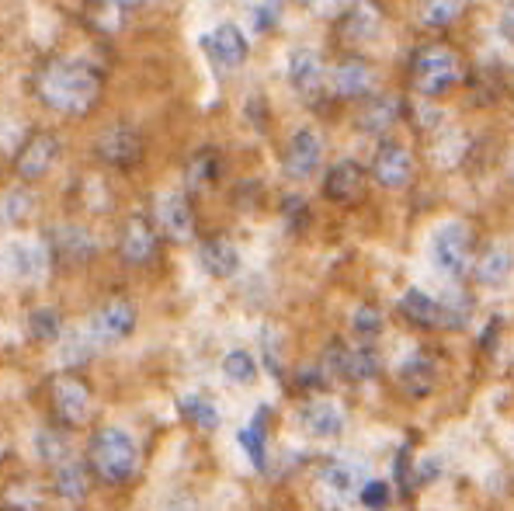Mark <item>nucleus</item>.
I'll return each mask as SVG.
<instances>
[{
    "instance_id": "1",
    "label": "nucleus",
    "mask_w": 514,
    "mask_h": 511,
    "mask_svg": "<svg viewBox=\"0 0 514 511\" xmlns=\"http://www.w3.org/2000/svg\"><path fill=\"white\" fill-rule=\"evenodd\" d=\"M35 94L60 115H87L101 98V73L77 56H53L35 73Z\"/></svg>"
},
{
    "instance_id": "2",
    "label": "nucleus",
    "mask_w": 514,
    "mask_h": 511,
    "mask_svg": "<svg viewBox=\"0 0 514 511\" xmlns=\"http://www.w3.org/2000/svg\"><path fill=\"white\" fill-rule=\"evenodd\" d=\"M139 466L136 442L122 428H101L91 438V470L105 484H126Z\"/></svg>"
},
{
    "instance_id": "3",
    "label": "nucleus",
    "mask_w": 514,
    "mask_h": 511,
    "mask_svg": "<svg viewBox=\"0 0 514 511\" xmlns=\"http://www.w3.org/2000/svg\"><path fill=\"white\" fill-rule=\"evenodd\" d=\"M410 80H414V87L424 98H438V94H445L462 80V63L449 46H424L414 53Z\"/></svg>"
},
{
    "instance_id": "4",
    "label": "nucleus",
    "mask_w": 514,
    "mask_h": 511,
    "mask_svg": "<svg viewBox=\"0 0 514 511\" xmlns=\"http://www.w3.org/2000/svg\"><path fill=\"white\" fill-rule=\"evenodd\" d=\"M94 157L105 167H115V171H132V167L143 164V136L136 133L126 122H115L94 143Z\"/></svg>"
},
{
    "instance_id": "5",
    "label": "nucleus",
    "mask_w": 514,
    "mask_h": 511,
    "mask_svg": "<svg viewBox=\"0 0 514 511\" xmlns=\"http://www.w3.org/2000/svg\"><path fill=\"white\" fill-rule=\"evenodd\" d=\"M327 372H337V376L351 379V383H365L379 372V355L369 341H362L358 348H344V345H330L327 348V362H323Z\"/></svg>"
},
{
    "instance_id": "6",
    "label": "nucleus",
    "mask_w": 514,
    "mask_h": 511,
    "mask_svg": "<svg viewBox=\"0 0 514 511\" xmlns=\"http://www.w3.org/2000/svg\"><path fill=\"white\" fill-rule=\"evenodd\" d=\"M469 251H473V233L466 223H449L438 230L435 237V265L449 272L452 279L466 275L469 268Z\"/></svg>"
},
{
    "instance_id": "7",
    "label": "nucleus",
    "mask_w": 514,
    "mask_h": 511,
    "mask_svg": "<svg viewBox=\"0 0 514 511\" xmlns=\"http://www.w3.org/2000/svg\"><path fill=\"white\" fill-rule=\"evenodd\" d=\"M56 153H60V140L53 133H32L14 153V171L25 181H35L56 164Z\"/></svg>"
},
{
    "instance_id": "8",
    "label": "nucleus",
    "mask_w": 514,
    "mask_h": 511,
    "mask_svg": "<svg viewBox=\"0 0 514 511\" xmlns=\"http://www.w3.org/2000/svg\"><path fill=\"white\" fill-rule=\"evenodd\" d=\"M157 226L164 230L167 240L188 244L195 237V213L181 192H167L157 199Z\"/></svg>"
},
{
    "instance_id": "9",
    "label": "nucleus",
    "mask_w": 514,
    "mask_h": 511,
    "mask_svg": "<svg viewBox=\"0 0 514 511\" xmlns=\"http://www.w3.org/2000/svg\"><path fill=\"white\" fill-rule=\"evenodd\" d=\"M87 407H91V390L80 376H63L53 379V411L60 414L66 425H80L87 418Z\"/></svg>"
},
{
    "instance_id": "10",
    "label": "nucleus",
    "mask_w": 514,
    "mask_h": 511,
    "mask_svg": "<svg viewBox=\"0 0 514 511\" xmlns=\"http://www.w3.org/2000/svg\"><path fill=\"white\" fill-rule=\"evenodd\" d=\"M119 254L126 265H150V261L157 258V230H153L150 219L132 216L129 223L122 226Z\"/></svg>"
},
{
    "instance_id": "11",
    "label": "nucleus",
    "mask_w": 514,
    "mask_h": 511,
    "mask_svg": "<svg viewBox=\"0 0 514 511\" xmlns=\"http://www.w3.org/2000/svg\"><path fill=\"white\" fill-rule=\"evenodd\" d=\"M136 327V306L129 299H112L91 317V331L98 341H122Z\"/></svg>"
},
{
    "instance_id": "12",
    "label": "nucleus",
    "mask_w": 514,
    "mask_h": 511,
    "mask_svg": "<svg viewBox=\"0 0 514 511\" xmlns=\"http://www.w3.org/2000/svg\"><path fill=\"white\" fill-rule=\"evenodd\" d=\"M320 153H323L320 136L313 133V129H299L289 140V146H285V157H282L285 174H289V178H310L320 164Z\"/></svg>"
},
{
    "instance_id": "13",
    "label": "nucleus",
    "mask_w": 514,
    "mask_h": 511,
    "mask_svg": "<svg viewBox=\"0 0 514 511\" xmlns=\"http://www.w3.org/2000/svg\"><path fill=\"white\" fill-rule=\"evenodd\" d=\"M46 240H49V254H56L60 261H70V265L87 261L94 254V237L84 230V226L60 223L46 233Z\"/></svg>"
},
{
    "instance_id": "14",
    "label": "nucleus",
    "mask_w": 514,
    "mask_h": 511,
    "mask_svg": "<svg viewBox=\"0 0 514 511\" xmlns=\"http://www.w3.org/2000/svg\"><path fill=\"white\" fill-rule=\"evenodd\" d=\"M410 171H414V160H410V153L403 150L400 143H383L376 150V157H372V174H376V181L383 188H400L410 181Z\"/></svg>"
},
{
    "instance_id": "15",
    "label": "nucleus",
    "mask_w": 514,
    "mask_h": 511,
    "mask_svg": "<svg viewBox=\"0 0 514 511\" xmlns=\"http://www.w3.org/2000/svg\"><path fill=\"white\" fill-rule=\"evenodd\" d=\"M365 188V167L358 160H337L323 178V195L330 202H355Z\"/></svg>"
},
{
    "instance_id": "16",
    "label": "nucleus",
    "mask_w": 514,
    "mask_h": 511,
    "mask_svg": "<svg viewBox=\"0 0 514 511\" xmlns=\"http://www.w3.org/2000/svg\"><path fill=\"white\" fill-rule=\"evenodd\" d=\"M372 84H376L372 67L365 60H358V56L341 60L334 67V73H330V87H334V94H341V98H362V94H369Z\"/></svg>"
},
{
    "instance_id": "17",
    "label": "nucleus",
    "mask_w": 514,
    "mask_h": 511,
    "mask_svg": "<svg viewBox=\"0 0 514 511\" xmlns=\"http://www.w3.org/2000/svg\"><path fill=\"white\" fill-rule=\"evenodd\" d=\"M205 49H209L219 67H240V63L247 60V39L237 25H219L216 32L205 39Z\"/></svg>"
},
{
    "instance_id": "18",
    "label": "nucleus",
    "mask_w": 514,
    "mask_h": 511,
    "mask_svg": "<svg viewBox=\"0 0 514 511\" xmlns=\"http://www.w3.org/2000/svg\"><path fill=\"white\" fill-rule=\"evenodd\" d=\"M299 421H303L306 432L317 435V438H337L344 432L341 407L330 404V400H310V404L299 411Z\"/></svg>"
},
{
    "instance_id": "19",
    "label": "nucleus",
    "mask_w": 514,
    "mask_h": 511,
    "mask_svg": "<svg viewBox=\"0 0 514 511\" xmlns=\"http://www.w3.org/2000/svg\"><path fill=\"white\" fill-rule=\"evenodd\" d=\"M379 21H383V14H379V7L372 4V0H355V4L348 7V14L341 18V39L369 42L372 35H376Z\"/></svg>"
},
{
    "instance_id": "20",
    "label": "nucleus",
    "mask_w": 514,
    "mask_h": 511,
    "mask_svg": "<svg viewBox=\"0 0 514 511\" xmlns=\"http://www.w3.org/2000/svg\"><path fill=\"white\" fill-rule=\"evenodd\" d=\"M435 362H431L428 352H414L407 362H403L400 369V386L410 393V397H428L431 390H435Z\"/></svg>"
},
{
    "instance_id": "21",
    "label": "nucleus",
    "mask_w": 514,
    "mask_h": 511,
    "mask_svg": "<svg viewBox=\"0 0 514 511\" xmlns=\"http://www.w3.org/2000/svg\"><path fill=\"white\" fill-rule=\"evenodd\" d=\"M198 258H202L205 272L216 275V279H230V275L240 268L237 247H233V240H226V237H209L202 244V251H198Z\"/></svg>"
},
{
    "instance_id": "22",
    "label": "nucleus",
    "mask_w": 514,
    "mask_h": 511,
    "mask_svg": "<svg viewBox=\"0 0 514 511\" xmlns=\"http://www.w3.org/2000/svg\"><path fill=\"white\" fill-rule=\"evenodd\" d=\"M289 80L299 94L313 98L320 91V80H323V67H320V56L310 53V49H296L289 60Z\"/></svg>"
},
{
    "instance_id": "23",
    "label": "nucleus",
    "mask_w": 514,
    "mask_h": 511,
    "mask_svg": "<svg viewBox=\"0 0 514 511\" xmlns=\"http://www.w3.org/2000/svg\"><path fill=\"white\" fill-rule=\"evenodd\" d=\"M53 491L60 501H84L91 491V473L80 463H60L53 473Z\"/></svg>"
},
{
    "instance_id": "24",
    "label": "nucleus",
    "mask_w": 514,
    "mask_h": 511,
    "mask_svg": "<svg viewBox=\"0 0 514 511\" xmlns=\"http://www.w3.org/2000/svg\"><path fill=\"white\" fill-rule=\"evenodd\" d=\"M400 313L417 327H442V313H438V299H431L421 289H407L400 299Z\"/></svg>"
},
{
    "instance_id": "25",
    "label": "nucleus",
    "mask_w": 514,
    "mask_h": 511,
    "mask_svg": "<svg viewBox=\"0 0 514 511\" xmlns=\"http://www.w3.org/2000/svg\"><path fill=\"white\" fill-rule=\"evenodd\" d=\"M511 268H514V258H511L508 247H490V251L480 254V261H476L473 272L483 286H501V282L511 275Z\"/></svg>"
},
{
    "instance_id": "26",
    "label": "nucleus",
    "mask_w": 514,
    "mask_h": 511,
    "mask_svg": "<svg viewBox=\"0 0 514 511\" xmlns=\"http://www.w3.org/2000/svg\"><path fill=\"white\" fill-rule=\"evenodd\" d=\"M438 313H442V327L459 331V327H466L469 317H473V296L462 292V289L445 292V296L438 299Z\"/></svg>"
},
{
    "instance_id": "27",
    "label": "nucleus",
    "mask_w": 514,
    "mask_h": 511,
    "mask_svg": "<svg viewBox=\"0 0 514 511\" xmlns=\"http://www.w3.org/2000/svg\"><path fill=\"white\" fill-rule=\"evenodd\" d=\"M362 473H365V466L351 463V459H330V463L323 466V484H330L341 494H351V491H358V484H362Z\"/></svg>"
},
{
    "instance_id": "28",
    "label": "nucleus",
    "mask_w": 514,
    "mask_h": 511,
    "mask_svg": "<svg viewBox=\"0 0 514 511\" xmlns=\"http://www.w3.org/2000/svg\"><path fill=\"white\" fill-rule=\"evenodd\" d=\"M396 119H400V101L383 94V98H376V101L365 105V112L358 122H362V129H369V133H386Z\"/></svg>"
},
{
    "instance_id": "29",
    "label": "nucleus",
    "mask_w": 514,
    "mask_h": 511,
    "mask_svg": "<svg viewBox=\"0 0 514 511\" xmlns=\"http://www.w3.org/2000/svg\"><path fill=\"white\" fill-rule=\"evenodd\" d=\"M219 178V153L216 150H198L192 160H188V171H185V181L192 192H202L209 188L212 181Z\"/></svg>"
},
{
    "instance_id": "30",
    "label": "nucleus",
    "mask_w": 514,
    "mask_h": 511,
    "mask_svg": "<svg viewBox=\"0 0 514 511\" xmlns=\"http://www.w3.org/2000/svg\"><path fill=\"white\" fill-rule=\"evenodd\" d=\"M264 428H268V407H257L251 428L240 432V445H244V452L251 456V463L257 466V470L268 466V452H264Z\"/></svg>"
},
{
    "instance_id": "31",
    "label": "nucleus",
    "mask_w": 514,
    "mask_h": 511,
    "mask_svg": "<svg viewBox=\"0 0 514 511\" xmlns=\"http://www.w3.org/2000/svg\"><path fill=\"white\" fill-rule=\"evenodd\" d=\"M178 411L185 414V418L192 421V425L205 428V432L219 428V411H216V404H212V400H205V397H198V393H192V397H181V400H178Z\"/></svg>"
},
{
    "instance_id": "32",
    "label": "nucleus",
    "mask_w": 514,
    "mask_h": 511,
    "mask_svg": "<svg viewBox=\"0 0 514 511\" xmlns=\"http://www.w3.org/2000/svg\"><path fill=\"white\" fill-rule=\"evenodd\" d=\"M28 334H32L35 341H56L60 338V313H56L53 306L32 310V317H28Z\"/></svg>"
},
{
    "instance_id": "33",
    "label": "nucleus",
    "mask_w": 514,
    "mask_h": 511,
    "mask_svg": "<svg viewBox=\"0 0 514 511\" xmlns=\"http://www.w3.org/2000/svg\"><path fill=\"white\" fill-rule=\"evenodd\" d=\"M223 372L233 379V383H254V376H257V362H254V355L251 352H230L223 359Z\"/></svg>"
},
{
    "instance_id": "34",
    "label": "nucleus",
    "mask_w": 514,
    "mask_h": 511,
    "mask_svg": "<svg viewBox=\"0 0 514 511\" xmlns=\"http://www.w3.org/2000/svg\"><path fill=\"white\" fill-rule=\"evenodd\" d=\"M379 327H383V317H379L376 306H358V310L351 313V331H355L362 341H372V338H376Z\"/></svg>"
},
{
    "instance_id": "35",
    "label": "nucleus",
    "mask_w": 514,
    "mask_h": 511,
    "mask_svg": "<svg viewBox=\"0 0 514 511\" xmlns=\"http://www.w3.org/2000/svg\"><path fill=\"white\" fill-rule=\"evenodd\" d=\"M11 261L21 275H39V268L46 265V251L42 247H11Z\"/></svg>"
},
{
    "instance_id": "36",
    "label": "nucleus",
    "mask_w": 514,
    "mask_h": 511,
    "mask_svg": "<svg viewBox=\"0 0 514 511\" xmlns=\"http://www.w3.org/2000/svg\"><path fill=\"white\" fill-rule=\"evenodd\" d=\"M362 505L369 511H386L389 508V498H393V491H389L386 480H369V484H362Z\"/></svg>"
},
{
    "instance_id": "37",
    "label": "nucleus",
    "mask_w": 514,
    "mask_h": 511,
    "mask_svg": "<svg viewBox=\"0 0 514 511\" xmlns=\"http://www.w3.org/2000/svg\"><path fill=\"white\" fill-rule=\"evenodd\" d=\"M459 11H462V0H431L428 11H424V21L431 28H445Z\"/></svg>"
},
{
    "instance_id": "38",
    "label": "nucleus",
    "mask_w": 514,
    "mask_h": 511,
    "mask_svg": "<svg viewBox=\"0 0 514 511\" xmlns=\"http://www.w3.org/2000/svg\"><path fill=\"white\" fill-rule=\"evenodd\" d=\"M35 449H39V456L46 459V463H60L66 456V445H63V435L60 432H39L35 435Z\"/></svg>"
},
{
    "instance_id": "39",
    "label": "nucleus",
    "mask_w": 514,
    "mask_h": 511,
    "mask_svg": "<svg viewBox=\"0 0 514 511\" xmlns=\"http://www.w3.org/2000/svg\"><path fill=\"white\" fill-rule=\"evenodd\" d=\"M323 383H327V369H323V362H306L296 369L299 390H320Z\"/></svg>"
},
{
    "instance_id": "40",
    "label": "nucleus",
    "mask_w": 514,
    "mask_h": 511,
    "mask_svg": "<svg viewBox=\"0 0 514 511\" xmlns=\"http://www.w3.org/2000/svg\"><path fill=\"white\" fill-rule=\"evenodd\" d=\"M28 213V199L25 192H11L4 195V202H0V223H14L18 216Z\"/></svg>"
},
{
    "instance_id": "41",
    "label": "nucleus",
    "mask_w": 514,
    "mask_h": 511,
    "mask_svg": "<svg viewBox=\"0 0 514 511\" xmlns=\"http://www.w3.org/2000/svg\"><path fill=\"white\" fill-rule=\"evenodd\" d=\"M282 213L292 226H306V219H310V209H306V202L299 199V195H289V199L282 202Z\"/></svg>"
},
{
    "instance_id": "42",
    "label": "nucleus",
    "mask_w": 514,
    "mask_h": 511,
    "mask_svg": "<svg viewBox=\"0 0 514 511\" xmlns=\"http://www.w3.org/2000/svg\"><path fill=\"white\" fill-rule=\"evenodd\" d=\"M254 18H257V28H261V32H268V28L275 25V18H278V0H261Z\"/></svg>"
},
{
    "instance_id": "43",
    "label": "nucleus",
    "mask_w": 514,
    "mask_h": 511,
    "mask_svg": "<svg viewBox=\"0 0 514 511\" xmlns=\"http://www.w3.org/2000/svg\"><path fill=\"white\" fill-rule=\"evenodd\" d=\"M501 32H504V39L514 42V7H508V11H504V18H501Z\"/></svg>"
},
{
    "instance_id": "44",
    "label": "nucleus",
    "mask_w": 514,
    "mask_h": 511,
    "mask_svg": "<svg viewBox=\"0 0 514 511\" xmlns=\"http://www.w3.org/2000/svg\"><path fill=\"white\" fill-rule=\"evenodd\" d=\"M164 511H195V501L192 498H174Z\"/></svg>"
},
{
    "instance_id": "45",
    "label": "nucleus",
    "mask_w": 514,
    "mask_h": 511,
    "mask_svg": "<svg viewBox=\"0 0 514 511\" xmlns=\"http://www.w3.org/2000/svg\"><path fill=\"white\" fill-rule=\"evenodd\" d=\"M306 4H310L313 11H330V7H334L337 0H306Z\"/></svg>"
},
{
    "instance_id": "46",
    "label": "nucleus",
    "mask_w": 514,
    "mask_h": 511,
    "mask_svg": "<svg viewBox=\"0 0 514 511\" xmlns=\"http://www.w3.org/2000/svg\"><path fill=\"white\" fill-rule=\"evenodd\" d=\"M115 4H119L122 11H132V7H143V4H150V0H115Z\"/></svg>"
},
{
    "instance_id": "47",
    "label": "nucleus",
    "mask_w": 514,
    "mask_h": 511,
    "mask_svg": "<svg viewBox=\"0 0 514 511\" xmlns=\"http://www.w3.org/2000/svg\"><path fill=\"white\" fill-rule=\"evenodd\" d=\"M511 178H514V160H511Z\"/></svg>"
}]
</instances>
